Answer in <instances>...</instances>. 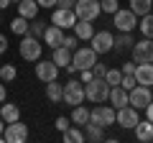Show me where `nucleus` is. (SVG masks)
<instances>
[{"instance_id":"0eeeda50","label":"nucleus","mask_w":153,"mask_h":143,"mask_svg":"<svg viewBox=\"0 0 153 143\" xmlns=\"http://www.w3.org/2000/svg\"><path fill=\"white\" fill-rule=\"evenodd\" d=\"M18 49H21V56L26 61H38L41 54H44V46L38 44V39H33V36H28V33L21 39V46H18Z\"/></svg>"},{"instance_id":"c85d7f7f","label":"nucleus","mask_w":153,"mask_h":143,"mask_svg":"<svg viewBox=\"0 0 153 143\" xmlns=\"http://www.w3.org/2000/svg\"><path fill=\"white\" fill-rule=\"evenodd\" d=\"M71 123H74V125H87L89 123V110L87 107H82V105H76L74 110H71Z\"/></svg>"},{"instance_id":"8fccbe9b","label":"nucleus","mask_w":153,"mask_h":143,"mask_svg":"<svg viewBox=\"0 0 153 143\" xmlns=\"http://www.w3.org/2000/svg\"><path fill=\"white\" fill-rule=\"evenodd\" d=\"M151 92H153V89H151Z\"/></svg>"},{"instance_id":"6ab92c4d","label":"nucleus","mask_w":153,"mask_h":143,"mask_svg":"<svg viewBox=\"0 0 153 143\" xmlns=\"http://www.w3.org/2000/svg\"><path fill=\"white\" fill-rule=\"evenodd\" d=\"M133 130H135V138L138 141H143V143H151L153 141V123L148 120H138V125L133 128Z\"/></svg>"},{"instance_id":"9b49d317","label":"nucleus","mask_w":153,"mask_h":143,"mask_svg":"<svg viewBox=\"0 0 153 143\" xmlns=\"http://www.w3.org/2000/svg\"><path fill=\"white\" fill-rule=\"evenodd\" d=\"M36 77L41 79V82H54V79H59V66L54 64L51 59H38L36 61Z\"/></svg>"},{"instance_id":"cd10ccee","label":"nucleus","mask_w":153,"mask_h":143,"mask_svg":"<svg viewBox=\"0 0 153 143\" xmlns=\"http://www.w3.org/2000/svg\"><path fill=\"white\" fill-rule=\"evenodd\" d=\"M44 31H46V21L44 18H33L31 23H28V36H33V39H44Z\"/></svg>"},{"instance_id":"de8ad7c7","label":"nucleus","mask_w":153,"mask_h":143,"mask_svg":"<svg viewBox=\"0 0 153 143\" xmlns=\"http://www.w3.org/2000/svg\"><path fill=\"white\" fill-rule=\"evenodd\" d=\"M8 5H10V0H0V10H5Z\"/></svg>"},{"instance_id":"2eb2a0df","label":"nucleus","mask_w":153,"mask_h":143,"mask_svg":"<svg viewBox=\"0 0 153 143\" xmlns=\"http://www.w3.org/2000/svg\"><path fill=\"white\" fill-rule=\"evenodd\" d=\"M133 44H135L133 33H130V31H120V33H117V39H115V44H112V51H117V54H125V51L133 49Z\"/></svg>"},{"instance_id":"c03bdc74","label":"nucleus","mask_w":153,"mask_h":143,"mask_svg":"<svg viewBox=\"0 0 153 143\" xmlns=\"http://www.w3.org/2000/svg\"><path fill=\"white\" fill-rule=\"evenodd\" d=\"M146 118H148V120L153 123V100H151V102L146 105Z\"/></svg>"},{"instance_id":"e433bc0d","label":"nucleus","mask_w":153,"mask_h":143,"mask_svg":"<svg viewBox=\"0 0 153 143\" xmlns=\"http://www.w3.org/2000/svg\"><path fill=\"white\" fill-rule=\"evenodd\" d=\"M89 79H94V72L92 69H82V72H79V82H82V84H87Z\"/></svg>"},{"instance_id":"393cba45","label":"nucleus","mask_w":153,"mask_h":143,"mask_svg":"<svg viewBox=\"0 0 153 143\" xmlns=\"http://www.w3.org/2000/svg\"><path fill=\"white\" fill-rule=\"evenodd\" d=\"M61 138H64V143H82V141H87V138H84V130H79V125H69L64 133H61Z\"/></svg>"},{"instance_id":"412c9836","label":"nucleus","mask_w":153,"mask_h":143,"mask_svg":"<svg viewBox=\"0 0 153 143\" xmlns=\"http://www.w3.org/2000/svg\"><path fill=\"white\" fill-rule=\"evenodd\" d=\"M74 36L79 41H89L94 36V26H92V21H76L74 23Z\"/></svg>"},{"instance_id":"4468645a","label":"nucleus","mask_w":153,"mask_h":143,"mask_svg":"<svg viewBox=\"0 0 153 143\" xmlns=\"http://www.w3.org/2000/svg\"><path fill=\"white\" fill-rule=\"evenodd\" d=\"M112 44H115V36L110 31H100V33H94L92 39H89V46H92L97 54H107V51H112Z\"/></svg>"},{"instance_id":"423d86ee","label":"nucleus","mask_w":153,"mask_h":143,"mask_svg":"<svg viewBox=\"0 0 153 143\" xmlns=\"http://www.w3.org/2000/svg\"><path fill=\"white\" fill-rule=\"evenodd\" d=\"M84 84L79 82V79H69V82L64 84V102L71 105V107H76V105L84 102Z\"/></svg>"},{"instance_id":"5701e85b","label":"nucleus","mask_w":153,"mask_h":143,"mask_svg":"<svg viewBox=\"0 0 153 143\" xmlns=\"http://www.w3.org/2000/svg\"><path fill=\"white\" fill-rule=\"evenodd\" d=\"M46 100H49V102H61V100H64V84H59L54 79V82H46Z\"/></svg>"},{"instance_id":"bb28decb","label":"nucleus","mask_w":153,"mask_h":143,"mask_svg":"<svg viewBox=\"0 0 153 143\" xmlns=\"http://www.w3.org/2000/svg\"><path fill=\"white\" fill-rule=\"evenodd\" d=\"M84 128V138L87 141H102L105 138V133H102V125H97V123H87V125H82Z\"/></svg>"},{"instance_id":"b1692460","label":"nucleus","mask_w":153,"mask_h":143,"mask_svg":"<svg viewBox=\"0 0 153 143\" xmlns=\"http://www.w3.org/2000/svg\"><path fill=\"white\" fill-rule=\"evenodd\" d=\"M110 102H112L115 110H117V107L130 105V102H128V89H123L120 84H117V87H112V89H110Z\"/></svg>"},{"instance_id":"58836bf2","label":"nucleus","mask_w":153,"mask_h":143,"mask_svg":"<svg viewBox=\"0 0 153 143\" xmlns=\"http://www.w3.org/2000/svg\"><path fill=\"white\" fill-rule=\"evenodd\" d=\"M135 66H138L135 61H125V64H123L120 69H123V74H135Z\"/></svg>"},{"instance_id":"4be33fe9","label":"nucleus","mask_w":153,"mask_h":143,"mask_svg":"<svg viewBox=\"0 0 153 143\" xmlns=\"http://www.w3.org/2000/svg\"><path fill=\"white\" fill-rule=\"evenodd\" d=\"M18 5V16L28 18V21H33V18L38 16V3L36 0H21V3H16Z\"/></svg>"},{"instance_id":"79ce46f5","label":"nucleus","mask_w":153,"mask_h":143,"mask_svg":"<svg viewBox=\"0 0 153 143\" xmlns=\"http://www.w3.org/2000/svg\"><path fill=\"white\" fill-rule=\"evenodd\" d=\"M38 8H56V0H36Z\"/></svg>"},{"instance_id":"f257e3e1","label":"nucleus","mask_w":153,"mask_h":143,"mask_svg":"<svg viewBox=\"0 0 153 143\" xmlns=\"http://www.w3.org/2000/svg\"><path fill=\"white\" fill-rule=\"evenodd\" d=\"M97 64V51L92 46H76L74 54H71V64L66 66L69 74H79L82 69H92Z\"/></svg>"},{"instance_id":"1a4fd4ad","label":"nucleus","mask_w":153,"mask_h":143,"mask_svg":"<svg viewBox=\"0 0 153 143\" xmlns=\"http://www.w3.org/2000/svg\"><path fill=\"white\" fill-rule=\"evenodd\" d=\"M130 51H133L135 64H148V61H153V39H146V36H143L140 41L133 44Z\"/></svg>"},{"instance_id":"37998d69","label":"nucleus","mask_w":153,"mask_h":143,"mask_svg":"<svg viewBox=\"0 0 153 143\" xmlns=\"http://www.w3.org/2000/svg\"><path fill=\"white\" fill-rule=\"evenodd\" d=\"M5 51H8V39L3 36V33H0V56L5 54Z\"/></svg>"},{"instance_id":"a19ab883","label":"nucleus","mask_w":153,"mask_h":143,"mask_svg":"<svg viewBox=\"0 0 153 143\" xmlns=\"http://www.w3.org/2000/svg\"><path fill=\"white\" fill-rule=\"evenodd\" d=\"M74 5H76V0H56V8H71L74 10Z\"/></svg>"},{"instance_id":"ddd939ff","label":"nucleus","mask_w":153,"mask_h":143,"mask_svg":"<svg viewBox=\"0 0 153 143\" xmlns=\"http://www.w3.org/2000/svg\"><path fill=\"white\" fill-rule=\"evenodd\" d=\"M51 23L59 28H74L76 23V13L71 10V8H54V13H51Z\"/></svg>"},{"instance_id":"a878e982","label":"nucleus","mask_w":153,"mask_h":143,"mask_svg":"<svg viewBox=\"0 0 153 143\" xmlns=\"http://www.w3.org/2000/svg\"><path fill=\"white\" fill-rule=\"evenodd\" d=\"M128 3H130V10L135 13L138 18H140V16H148L151 8H153V0H128Z\"/></svg>"},{"instance_id":"7ed1b4c3","label":"nucleus","mask_w":153,"mask_h":143,"mask_svg":"<svg viewBox=\"0 0 153 143\" xmlns=\"http://www.w3.org/2000/svg\"><path fill=\"white\" fill-rule=\"evenodd\" d=\"M115 118H117V110H115L112 105H105V102H97V107L89 110V123H97L102 128L115 125Z\"/></svg>"},{"instance_id":"09e8293b","label":"nucleus","mask_w":153,"mask_h":143,"mask_svg":"<svg viewBox=\"0 0 153 143\" xmlns=\"http://www.w3.org/2000/svg\"><path fill=\"white\" fill-rule=\"evenodd\" d=\"M10 3H21V0H10Z\"/></svg>"},{"instance_id":"2f4dec72","label":"nucleus","mask_w":153,"mask_h":143,"mask_svg":"<svg viewBox=\"0 0 153 143\" xmlns=\"http://www.w3.org/2000/svg\"><path fill=\"white\" fill-rule=\"evenodd\" d=\"M105 79H107L110 87H117V84L123 82V69H115V66L107 69V72H105Z\"/></svg>"},{"instance_id":"72a5a7b5","label":"nucleus","mask_w":153,"mask_h":143,"mask_svg":"<svg viewBox=\"0 0 153 143\" xmlns=\"http://www.w3.org/2000/svg\"><path fill=\"white\" fill-rule=\"evenodd\" d=\"M100 8H102V13H110L112 16L120 5H117V0H100Z\"/></svg>"},{"instance_id":"aec40b11","label":"nucleus","mask_w":153,"mask_h":143,"mask_svg":"<svg viewBox=\"0 0 153 143\" xmlns=\"http://www.w3.org/2000/svg\"><path fill=\"white\" fill-rule=\"evenodd\" d=\"M0 118H3L5 123L21 120V107H18L16 102H3V105H0Z\"/></svg>"},{"instance_id":"4c0bfd02","label":"nucleus","mask_w":153,"mask_h":143,"mask_svg":"<svg viewBox=\"0 0 153 143\" xmlns=\"http://www.w3.org/2000/svg\"><path fill=\"white\" fill-rule=\"evenodd\" d=\"M76 41H79L76 36H64V41H61V46H66V49H71V51H74V49H76Z\"/></svg>"},{"instance_id":"ea45409f","label":"nucleus","mask_w":153,"mask_h":143,"mask_svg":"<svg viewBox=\"0 0 153 143\" xmlns=\"http://www.w3.org/2000/svg\"><path fill=\"white\" fill-rule=\"evenodd\" d=\"M92 72H94V77H105V72H107V66H105V64H100V61H97V64L92 66Z\"/></svg>"},{"instance_id":"9d476101","label":"nucleus","mask_w":153,"mask_h":143,"mask_svg":"<svg viewBox=\"0 0 153 143\" xmlns=\"http://www.w3.org/2000/svg\"><path fill=\"white\" fill-rule=\"evenodd\" d=\"M153 100V92L151 87H146V84H135V87L128 92V102L133 105V107H138V110H146V105Z\"/></svg>"},{"instance_id":"dca6fc26","label":"nucleus","mask_w":153,"mask_h":143,"mask_svg":"<svg viewBox=\"0 0 153 143\" xmlns=\"http://www.w3.org/2000/svg\"><path fill=\"white\" fill-rule=\"evenodd\" d=\"M44 41L51 46V49H56V46H61V41H64V28H59V26H46V31H44Z\"/></svg>"},{"instance_id":"a211bd4d","label":"nucleus","mask_w":153,"mask_h":143,"mask_svg":"<svg viewBox=\"0 0 153 143\" xmlns=\"http://www.w3.org/2000/svg\"><path fill=\"white\" fill-rule=\"evenodd\" d=\"M71 54H74V51L66 49V46H56V49H54V56H51V61H54L59 69H66V66L71 64Z\"/></svg>"},{"instance_id":"f704fd0d","label":"nucleus","mask_w":153,"mask_h":143,"mask_svg":"<svg viewBox=\"0 0 153 143\" xmlns=\"http://www.w3.org/2000/svg\"><path fill=\"white\" fill-rule=\"evenodd\" d=\"M135 84H138L135 74H123V82H120V87H123V89H128V92H130V89L135 87Z\"/></svg>"},{"instance_id":"c9c22d12","label":"nucleus","mask_w":153,"mask_h":143,"mask_svg":"<svg viewBox=\"0 0 153 143\" xmlns=\"http://www.w3.org/2000/svg\"><path fill=\"white\" fill-rule=\"evenodd\" d=\"M69 125H71V118H64V115L56 118V130H59V133H64Z\"/></svg>"},{"instance_id":"7c9ffc66","label":"nucleus","mask_w":153,"mask_h":143,"mask_svg":"<svg viewBox=\"0 0 153 143\" xmlns=\"http://www.w3.org/2000/svg\"><path fill=\"white\" fill-rule=\"evenodd\" d=\"M138 28H140V33L146 36V39H153V16H151V13H148V16H140Z\"/></svg>"},{"instance_id":"49530a36","label":"nucleus","mask_w":153,"mask_h":143,"mask_svg":"<svg viewBox=\"0 0 153 143\" xmlns=\"http://www.w3.org/2000/svg\"><path fill=\"white\" fill-rule=\"evenodd\" d=\"M3 130H5V120L0 118V143H5V138H3Z\"/></svg>"},{"instance_id":"473e14b6","label":"nucleus","mask_w":153,"mask_h":143,"mask_svg":"<svg viewBox=\"0 0 153 143\" xmlns=\"http://www.w3.org/2000/svg\"><path fill=\"white\" fill-rule=\"evenodd\" d=\"M16 77H18L16 64H3V66H0V79H3V82H13Z\"/></svg>"},{"instance_id":"20e7f679","label":"nucleus","mask_w":153,"mask_h":143,"mask_svg":"<svg viewBox=\"0 0 153 143\" xmlns=\"http://www.w3.org/2000/svg\"><path fill=\"white\" fill-rule=\"evenodd\" d=\"M74 13H76V21H97L102 8H100V0H76Z\"/></svg>"},{"instance_id":"f3484780","label":"nucleus","mask_w":153,"mask_h":143,"mask_svg":"<svg viewBox=\"0 0 153 143\" xmlns=\"http://www.w3.org/2000/svg\"><path fill=\"white\" fill-rule=\"evenodd\" d=\"M135 79H138V84L153 87V61H148V64H138V66H135Z\"/></svg>"},{"instance_id":"f8f14e48","label":"nucleus","mask_w":153,"mask_h":143,"mask_svg":"<svg viewBox=\"0 0 153 143\" xmlns=\"http://www.w3.org/2000/svg\"><path fill=\"white\" fill-rule=\"evenodd\" d=\"M138 107H133V105H125V107H117V118H115V123L120 128H128V130H133V128L138 125Z\"/></svg>"},{"instance_id":"c756f323","label":"nucleus","mask_w":153,"mask_h":143,"mask_svg":"<svg viewBox=\"0 0 153 143\" xmlns=\"http://www.w3.org/2000/svg\"><path fill=\"white\" fill-rule=\"evenodd\" d=\"M28 23H31L28 18L18 16V18H13V21H10V31L16 33V36H26V33H28Z\"/></svg>"},{"instance_id":"a18cd8bd","label":"nucleus","mask_w":153,"mask_h":143,"mask_svg":"<svg viewBox=\"0 0 153 143\" xmlns=\"http://www.w3.org/2000/svg\"><path fill=\"white\" fill-rule=\"evenodd\" d=\"M5 97H8V89H5V84H0V105L5 102Z\"/></svg>"},{"instance_id":"39448f33","label":"nucleus","mask_w":153,"mask_h":143,"mask_svg":"<svg viewBox=\"0 0 153 143\" xmlns=\"http://www.w3.org/2000/svg\"><path fill=\"white\" fill-rule=\"evenodd\" d=\"M112 23H115L117 31H130V33H133V31L138 28V16L130 10V8H125V10L117 8V10L112 13Z\"/></svg>"},{"instance_id":"f03ea898","label":"nucleus","mask_w":153,"mask_h":143,"mask_svg":"<svg viewBox=\"0 0 153 143\" xmlns=\"http://www.w3.org/2000/svg\"><path fill=\"white\" fill-rule=\"evenodd\" d=\"M110 84H107V79L105 77H94V79H89L87 84H84V97L89 100V102H107L110 100Z\"/></svg>"},{"instance_id":"6e6552de","label":"nucleus","mask_w":153,"mask_h":143,"mask_svg":"<svg viewBox=\"0 0 153 143\" xmlns=\"http://www.w3.org/2000/svg\"><path fill=\"white\" fill-rule=\"evenodd\" d=\"M5 143H26L28 141V125L21 120L16 123H5V130H3Z\"/></svg>"}]
</instances>
